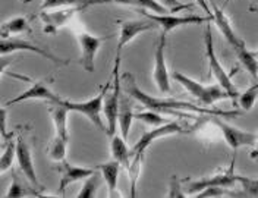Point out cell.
I'll return each mask as SVG.
<instances>
[{"label": "cell", "mask_w": 258, "mask_h": 198, "mask_svg": "<svg viewBox=\"0 0 258 198\" xmlns=\"http://www.w3.org/2000/svg\"><path fill=\"white\" fill-rule=\"evenodd\" d=\"M123 90L128 94L129 97L138 100L145 109L148 110H156L160 113H177L179 116H189V113H183V112H194V113H201V115H217V116H238L241 115L239 112H222V110H211L209 107L204 106H195L189 101H183V100L175 99H159V97H153L150 94H147L143 91L138 84L135 81L132 74H123Z\"/></svg>", "instance_id": "obj_1"}, {"label": "cell", "mask_w": 258, "mask_h": 198, "mask_svg": "<svg viewBox=\"0 0 258 198\" xmlns=\"http://www.w3.org/2000/svg\"><path fill=\"white\" fill-rule=\"evenodd\" d=\"M172 78L176 81L177 84H180L192 97L198 100L204 107H210L213 106L216 101L223 99H230L229 93L226 91L225 88H222L220 84H213V85H203L201 83L192 80L188 75H183L180 72H173Z\"/></svg>", "instance_id": "obj_2"}, {"label": "cell", "mask_w": 258, "mask_h": 198, "mask_svg": "<svg viewBox=\"0 0 258 198\" xmlns=\"http://www.w3.org/2000/svg\"><path fill=\"white\" fill-rule=\"evenodd\" d=\"M204 46H206V56H207V62H209L210 74L216 78L217 84L222 85V88H225L229 93L230 99L238 100L239 99V91L238 87L233 84L230 75L226 72V69L222 66L219 57L216 56V50H214V43H213V33H211V21L207 22L206 31H204Z\"/></svg>", "instance_id": "obj_3"}, {"label": "cell", "mask_w": 258, "mask_h": 198, "mask_svg": "<svg viewBox=\"0 0 258 198\" xmlns=\"http://www.w3.org/2000/svg\"><path fill=\"white\" fill-rule=\"evenodd\" d=\"M109 87H110V84L107 83L104 87H101V90L98 91L97 96L91 97L87 101H71V100H63L59 97L57 100H54L53 103H60V104H63L66 109H69V112H77V113L84 115L91 120L93 125H96L97 128H100L101 131L106 132L107 128L104 126L100 115L103 112V101H104V96H106ZM53 103H50V104H53Z\"/></svg>", "instance_id": "obj_4"}, {"label": "cell", "mask_w": 258, "mask_h": 198, "mask_svg": "<svg viewBox=\"0 0 258 198\" xmlns=\"http://www.w3.org/2000/svg\"><path fill=\"white\" fill-rule=\"evenodd\" d=\"M119 65H120V56H116L114 66H113V80L103 101V112L106 116L107 125L106 132L112 137L116 134L117 123H119V109H120V81H119Z\"/></svg>", "instance_id": "obj_5"}, {"label": "cell", "mask_w": 258, "mask_h": 198, "mask_svg": "<svg viewBox=\"0 0 258 198\" xmlns=\"http://www.w3.org/2000/svg\"><path fill=\"white\" fill-rule=\"evenodd\" d=\"M235 160H236V153H233V160L226 169L225 172H219L213 176H206L197 181H189L185 183V189L188 194H198L203 189L209 186H223V188H232L235 183H238L239 175L235 172Z\"/></svg>", "instance_id": "obj_6"}, {"label": "cell", "mask_w": 258, "mask_h": 198, "mask_svg": "<svg viewBox=\"0 0 258 198\" xmlns=\"http://www.w3.org/2000/svg\"><path fill=\"white\" fill-rule=\"evenodd\" d=\"M210 122L214 123L220 129L223 138L227 143V146L233 150V153H236L243 146H248V147H254L255 146L257 134L242 131L239 128H235V126L223 122L217 115H210Z\"/></svg>", "instance_id": "obj_7"}, {"label": "cell", "mask_w": 258, "mask_h": 198, "mask_svg": "<svg viewBox=\"0 0 258 198\" xmlns=\"http://www.w3.org/2000/svg\"><path fill=\"white\" fill-rule=\"evenodd\" d=\"M16 51H31L35 53L41 57H44L46 60H50L51 63L59 66L68 65L69 60L62 59L59 56H56L54 53L48 51V50L43 49L41 46H35L27 40H22V38H16V37H9V38H2V56H8V54H12Z\"/></svg>", "instance_id": "obj_8"}, {"label": "cell", "mask_w": 258, "mask_h": 198, "mask_svg": "<svg viewBox=\"0 0 258 198\" xmlns=\"http://www.w3.org/2000/svg\"><path fill=\"white\" fill-rule=\"evenodd\" d=\"M141 14H144L145 17L148 19H151L153 22L157 24V27H160V30L163 33L169 34L170 31L180 28V27H185V25H201L204 22H209L213 21V18L207 17H198V15H189V17H176L173 14L167 15V14H153V12H145L141 11Z\"/></svg>", "instance_id": "obj_9"}, {"label": "cell", "mask_w": 258, "mask_h": 198, "mask_svg": "<svg viewBox=\"0 0 258 198\" xmlns=\"http://www.w3.org/2000/svg\"><path fill=\"white\" fill-rule=\"evenodd\" d=\"M153 78L161 94L170 93V75L166 65V33L161 31L159 43L154 51V71Z\"/></svg>", "instance_id": "obj_10"}, {"label": "cell", "mask_w": 258, "mask_h": 198, "mask_svg": "<svg viewBox=\"0 0 258 198\" xmlns=\"http://www.w3.org/2000/svg\"><path fill=\"white\" fill-rule=\"evenodd\" d=\"M85 8L74 6V8H60V9H51V11H41L40 18L43 21V28L46 34H56L59 28L64 27L68 22H71L77 14L82 12Z\"/></svg>", "instance_id": "obj_11"}, {"label": "cell", "mask_w": 258, "mask_h": 198, "mask_svg": "<svg viewBox=\"0 0 258 198\" xmlns=\"http://www.w3.org/2000/svg\"><path fill=\"white\" fill-rule=\"evenodd\" d=\"M106 37H96L93 34L78 33V44L81 49V65L87 72L96 71V56Z\"/></svg>", "instance_id": "obj_12"}, {"label": "cell", "mask_w": 258, "mask_h": 198, "mask_svg": "<svg viewBox=\"0 0 258 198\" xmlns=\"http://www.w3.org/2000/svg\"><path fill=\"white\" fill-rule=\"evenodd\" d=\"M16 162L18 166L21 169V172L24 173V176L27 178V181L31 183V186L34 189H43L41 183L37 178V172H35V167L32 163V156H31V149L30 146L27 144V141L19 135L16 138Z\"/></svg>", "instance_id": "obj_13"}, {"label": "cell", "mask_w": 258, "mask_h": 198, "mask_svg": "<svg viewBox=\"0 0 258 198\" xmlns=\"http://www.w3.org/2000/svg\"><path fill=\"white\" fill-rule=\"evenodd\" d=\"M120 31H119V43L116 47V56H120L122 50L128 46L129 43L138 37L140 34L145 33V31H151L156 28V22L150 21H122L120 24Z\"/></svg>", "instance_id": "obj_14"}, {"label": "cell", "mask_w": 258, "mask_h": 198, "mask_svg": "<svg viewBox=\"0 0 258 198\" xmlns=\"http://www.w3.org/2000/svg\"><path fill=\"white\" fill-rule=\"evenodd\" d=\"M211 6H213V11H211L213 12V21L211 22H214V25L217 27L220 34L225 37L226 41L230 44V47L233 50H238L241 49L242 46H245V41L242 38H239L238 34L235 33V30H233L227 15L225 14V11L220 9L214 2H211Z\"/></svg>", "instance_id": "obj_15"}, {"label": "cell", "mask_w": 258, "mask_h": 198, "mask_svg": "<svg viewBox=\"0 0 258 198\" xmlns=\"http://www.w3.org/2000/svg\"><path fill=\"white\" fill-rule=\"evenodd\" d=\"M46 100L48 103H53L54 100L59 99V96L56 93L51 91L50 85H48L47 80H41V81H34L32 85L24 91L22 94H19L15 99L9 100L5 103V106H12V104H18V103H22V101H27V100Z\"/></svg>", "instance_id": "obj_16"}, {"label": "cell", "mask_w": 258, "mask_h": 198, "mask_svg": "<svg viewBox=\"0 0 258 198\" xmlns=\"http://www.w3.org/2000/svg\"><path fill=\"white\" fill-rule=\"evenodd\" d=\"M96 172V169H90V167H81V166H74L68 163L66 160L60 162L59 166V173H60V185H59V192L64 194L66 188L78 181H85V178H88L90 175H93Z\"/></svg>", "instance_id": "obj_17"}, {"label": "cell", "mask_w": 258, "mask_h": 198, "mask_svg": "<svg viewBox=\"0 0 258 198\" xmlns=\"http://www.w3.org/2000/svg\"><path fill=\"white\" fill-rule=\"evenodd\" d=\"M120 167H122V165L114 159L107 162V163H101V165L97 166V170L101 172L103 179L107 183L110 197H117V181H119Z\"/></svg>", "instance_id": "obj_18"}, {"label": "cell", "mask_w": 258, "mask_h": 198, "mask_svg": "<svg viewBox=\"0 0 258 198\" xmlns=\"http://www.w3.org/2000/svg\"><path fill=\"white\" fill-rule=\"evenodd\" d=\"M110 150H112V156L114 160H117L122 167H125L126 170H131V150L126 146V140L122 135H112V141H110Z\"/></svg>", "instance_id": "obj_19"}, {"label": "cell", "mask_w": 258, "mask_h": 198, "mask_svg": "<svg viewBox=\"0 0 258 198\" xmlns=\"http://www.w3.org/2000/svg\"><path fill=\"white\" fill-rule=\"evenodd\" d=\"M68 113L69 109H66L60 103H53L50 104V115L53 119L54 128H56V135L69 140V131H68Z\"/></svg>", "instance_id": "obj_20"}, {"label": "cell", "mask_w": 258, "mask_h": 198, "mask_svg": "<svg viewBox=\"0 0 258 198\" xmlns=\"http://www.w3.org/2000/svg\"><path fill=\"white\" fill-rule=\"evenodd\" d=\"M31 30L30 21L27 17H15L2 24V38L15 37L18 34L28 33Z\"/></svg>", "instance_id": "obj_21"}, {"label": "cell", "mask_w": 258, "mask_h": 198, "mask_svg": "<svg viewBox=\"0 0 258 198\" xmlns=\"http://www.w3.org/2000/svg\"><path fill=\"white\" fill-rule=\"evenodd\" d=\"M128 97H125V96L120 97V109H119V128H120V135L125 140H128L132 120L135 119V113L132 112V106L129 103Z\"/></svg>", "instance_id": "obj_22"}, {"label": "cell", "mask_w": 258, "mask_h": 198, "mask_svg": "<svg viewBox=\"0 0 258 198\" xmlns=\"http://www.w3.org/2000/svg\"><path fill=\"white\" fill-rule=\"evenodd\" d=\"M235 53H236V57H238L239 63L245 68V71L255 81H258V59L254 56V53L246 49V46H242L241 49L235 50Z\"/></svg>", "instance_id": "obj_23"}, {"label": "cell", "mask_w": 258, "mask_h": 198, "mask_svg": "<svg viewBox=\"0 0 258 198\" xmlns=\"http://www.w3.org/2000/svg\"><path fill=\"white\" fill-rule=\"evenodd\" d=\"M103 181H104V179H103L101 172L98 173V172L96 170L93 175H90L88 178H85V182H84V185H82V188H81L80 194H78L77 197L78 198L96 197L97 189L100 188V185H101V182Z\"/></svg>", "instance_id": "obj_24"}, {"label": "cell", "mask_w": 258, "mask_h": 198, "mask_svg": "<svg viewBox=\"0 0 258 198\" xmlns=\"http://www.w3.org/2000/svg\"><path fill=\"white\" fill-rule=\"evenodd\" d=\"M16 159V140L14 138H9L5 141V149L2 151V159H0V169H2V173L9 170L12 165H14V160Z\"/></svg>", "instance_id": "obj_25"}, {"label": "cell", "mask_w": 258, "mask_h": 198, "mask_svg": "<svg viewBox=\"0 0 258 198\" xmlns=\"http://www.w3.org/2000/svg\"><path fill=\"white\" fill-rule=\"evenodd\" d=\"M68 141L69 140H66V138H62V137H54V140H53V143H51V146H50V149H48V156H50V159L51 160H54V162H63L66 160V147H68Z\"/></svg>", "instance_id": "obj_26"}, {"label": "cell", "mask_w": 258, "mask_h": 198, "mask_svg": "<svg viewBox=\"0 0 258 198\" xmlns=\"http://www.w3.org/2000/svg\"><path fill=\"white\" fill-rule=\"evenodd\" d=\"M90 0H43L41 3V11H51V9H60V8H74V6H82V8H90L88 6Z\"/></svg>", "instance_id": "obj_27"}, {"label": "cell", "mask_w": 258, "mask_h": 198, "mask_svg": "<svg viewBox=\"0 0 258 198\" xmlns=\"http://www.w3.org/2000/svg\"><path fill=\"white\" fill-rule=\"evenodd\" d=\"M135 119L141 120L143 123L150 125V126H161V125H166L167 122H170L166 117H163L160 112H156V110H148V112L135 113Z\"/></svg>", "instance_id": "obj_28"}, {"label": "cell", "mask_w": 258, "mask_h": 198, "mask_svg": "<svg viewBox=\"0 0 258 198\" xmlns=\"http://www.w3.org/2000/svg\"><path fill=\"white\" fill-rule=\"evenodd\" d=\"M258 99V84L255 85H252L251 88H248L245 93H242L241 96H239V106L242 107V110H245V112H248V110H251L252 107H254V104H255V101Z\"/></svg>", "instance_id": "obj_29"}, {"label": "cell", "mask_w": 258, "mask_h": 198, "mask_svg": "<svg viewBox=\"0 0 258 198\" xmlns=\"http://www.w3.org/2000/svg\"><path fill=\"white\" fill-rule=\"evenodd\" d=\"M238 183H241L243 197H258V178H248L239 175Z\"/></svg>", "instance_id": "obj_30"}, {"label": "cell", "mask_w": 258, "mask_h": 198, "mask_svg": "<svg viewBox=\"0 0 258 198\" xmlns=\"http://www.w3.org/2000/svg\"><path fill=\"white\" fill-rule=\"evenodd\" d=\"M137 8H141L143 11H150L153 14H166L169 9L164 8L159 0H134Z\"/></svg>", "instance_id": "obj_31"}, {"label": "cell", "mask_w": 258, "mask_h": 198, "mask_svg": "<svg viewBox=\"0 0 258 198\" xmlns=\"http://www.w3.org/2000/svg\"><path fill=\"white\" fill-rule=\"evenodd\" d=\"M225 194H227V188H223V186H209V188L203 189L201 192H198L197 198L225 197Z\"/></svg>", "instance_id": "obj_32"}, {"label": "cell", "mask_w": 258, "mask_h": 198, "mask_svg": "<svg viewBox=\"0 0 258 198\" xmlns=\"http://www.w3.org/2000/svg\"><path fill=\"white\" fill-rule=\"evenodd\" d=\"M27 188H24L22 186V183L18 181L16 178H14V182L11 183V186H9V189H8V192H6V195L5 197L8 198H19V197H25L27 195Z\"/></svg>", "instance_id": "obj_33"}, {"label": "cell", "mask_w": 258, "mask_h": 198, "mask_svg": "<svg viewBox=\"0 0 258 198\" xmlns=\"http://www.w3.org/2000/svg\"><path fill=\"white\" fill-rule=\"evenodd\" d=\"M167 197H170V198L186 197V195L183 194L182 188H180V181L177 179L175 175H173V176L170 178V183H169V191H167Z\"/></svg>", "instance_id": "obj_34"}, {"label": "cell", "mask_w": 258, "mask_h": 198, "mask_svg": "<svg viewBox=\"0 0 258 198\" xmlns=\"http://www.w3.org/2000/svg\"><path fill=\"white\" fill-rule=\"evenodd\" d=\"M159 2L164 8H167L172 14H175L177 11H180V9H188V6H189V5L180 3L179 0H159Z\"/></svg>", "instance_id": "obj_35"}, {"label": "cell", "mask_w": 258, "mask_h": 198, "mask_svg": "<svg viewBox=\"0 0 258 198\" xmlns=\"http://www.w3.org/2000/svg\"><path fill=\"white\" fill-rule=\"evenodd\" d=\"M96 5H123V6H135L134 0H90L88 6Z\"/></svg>", "instance_id": "obj_36"}, {"label": "cell", "mask_w": 258, "mask_h": 198, "mask_svg": "<svg viewBox=\"0 0 258 198\" xmlns=\"http://www.w3.org/2000/svg\"><path fill=\"white\" fill-rule=\"evenodd\" d=\"M198 5H200V8H203V11L209 15V17H213V12H211V9L209 8V3H207V0H195Z\"/></svg>", "instance_id": "obj_37"}, {"label": "cell", "mask_w": 258, "mask_h": 198, "mask_svg": "<svg viewBox=\"0 0 258 198\" xmlns=\"http://www.w3.org/2000/svg\"><path fill=\"white\" fill-rule=\"evenodd\" d=\"M251 159H254L255 162H258V134H257V141H255L254 150L251 151Z\"/></svg>", "instance_id": "obj_38"}, {"label": "cell", "mask_w": 258, "mask_h": 198, "mask_svg": "<svg viewBox=\"0 0 258 198\" xmlns=\"http://www.w3.org/2000/svg\"><path fill=\"white\" fill-rule=\"evenodd\" d=\"M258 11V0H251L249 3V12H257Z\"/></svg>", "instance_id": "obj_39"}, {"label": "cell", "mask_w": 258, "mask_h": 198, "mask_svg": "<svg viewBox=\"0 0 258 198\" xmlns=\"http://www.w3.org/2000/svg\"><path fill=\"white\" fill-rule=\"evenodd\" d=\"M252 53H254V56H255V57H257V59H258V49H257V50H254Z\"/></svg>", "instance_id": "obj_40"}, {"label": "cell", "mask_w": 258, "mask_h": 198, "mask_svg": "<svg viewBox=\"0 0 258 198\" xmlns=\"http://www.w3.org/2000/svg\"><path fill=\"white\" fill-rule=\"evenodd\" d=\"M21 2H22V3H31L32 0H21Z\"/></svg>", "instance_id": "obj_41"}, {"label": "cell", "mask_w": 258, "mask_h": 198, "mask_svg": "<svg viewBox=\"0 0 258 198\" xmlns=\"http://www.w3.org/2000/svg\"><path fill=\"white\" fill-rule=\"evenodd\" d=\"M230 2H232V0H225V3H223V6H226V5H229Z\"/></svg>", "instance_id": "obj_42"}]
</instances>
